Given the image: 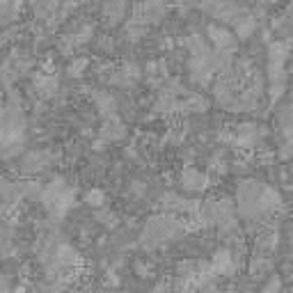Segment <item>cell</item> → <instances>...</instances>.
I'll return each instance as SVG.
<instances>
[{"label": "cell", "mask_w": 293, "mask_h": 293, "mask_svg": "<svg viewBox=\"0 0 293 293\" xmlns=\"http://www.w3.org/2000/svg\"><path fill=\"white\" fill-rule=\"evenodd\" d=\"M208 37H211V41H213L215 53L234 55V51H236V41H234V34L229 32L227 28L218 26V23H211V26H208Z\"/></svg>", "instance_id": "1"}, {"label": "cell", "mask_w": 293, "mask_h": 293, "mask_svg": "<svg viewBox=\"0 0 293 293\" xmlns=\"http://www.w3.org/2000/svg\"><path fill=\"white\" fill-rule=\"evenodd\" d=\"M179 183L186 190H193V193H197V190H204V188L208 186V179L206 174H202L200 170H195V167H183V172L179 174Z\"/></svg>", "instance_id": "2"}, {"label": "cell", "mask_w": 293, "mask_h": 293, "mask_svg": "<svg viewBox=\"0 0 293 293\" xmlns=\"http://www.w3.org/2000/svg\"><path fill=\"white\" fill-rule=\"evenodd\" d=\"M254 28H257V19H254L252 14L243 12L238 19L234 21V32H236L238 39H247V37L254 32Z\"/></svg>", "instance_id": "3"}, {"label": "cell", "mask_w": 293, "mask_h": 293, "mask_svg": "<svg viewBox=\"0 0 293 293\" xmlns=\"http://www.w3.org/2000/svg\"><path fill=\"white\" fill-rule=\"evenodd\" d=\"M124 12H126V5H124V2L106 5L103 7V23H106V26H117V23L124 19Z\"/></svg>", "instance_id": "4"}, {"label": "cell", "mask_w": 293, "mask_h": 293, "mask_svg": "<svg viewBox=\"0 0 293 293\" xmlns=\"http://www.w3.org/2000/svg\"><path fill=\"white\" fill-rule=\"evenodd\" d=\"M85 202L89 206H103L106 195H103V190H99V188H92V190H87L85 193Z\"/></svg>", "instance_id": "5"}, {"label": "cell", "mask_w": 293, "mask_h": 293, "mask_svg": "<svg viewBox=\"0 0 293 293\" xmlns=\"http://www.w3.org/2000/svg\"><path fill=\"white\" fill-rule=\"evenodd\" d=\"M87 64H89V60H87V58H78V60H73L71 64H69V76H76V78H78V76H83V71H85L87 69Z\"/></svg>", "instance_id": "6"}, {"label": "cell", "mask_w": 293, "mask_h": 293, "mask_svg": "<svg viewBox=\"0 0 293 293\" xmlns=\"http://www.w3.org/2000/svg\"><path fill=\"white\" fill-rule=\"evenodd\" d=\"M284 94V83H273L270 85V103H277Z\"/></svg>", "instance_id": "7"}, {"label": "cell", "mask_w": 293, "mask_h": 293, "mask_svg": "<svg viewBox=\"0 0 293 293\" xmlns=\"http://www.w3.org/2000/svg\"><path fill=\"white\" fill-rule=\"evenodd\" d=\"M96 218H99L103 225H108V227H117V222H119V220H117V215L110 213V211H101Z\"/></svg>", "instance_id": "8"}, {"label": "cell", "mask_w": 293, "mask_h": 293, "mask_svg": "<svg viewBox=\"0 0 293 293\" xmlns=\"http://www.w3.org/2000/svg\"><path fill=\"white\" fill-rule=\"evenodd\" d=\"M277 289H282V280L277 277V275H273V277H270V282L264 287V291H277Z\"/></svg>", "instance_id": "9"}]
</instances>
